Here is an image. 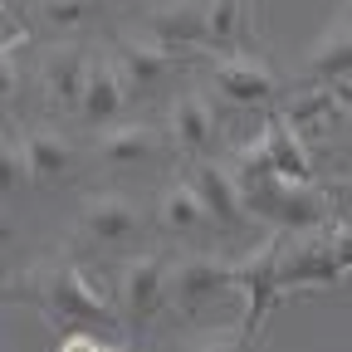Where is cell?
Returning a JSON list of instances; mask_svg holds the SVG:
<instances>
[{
	"mask_svg": "<svg viewBox=\"0 0 352 352\" xmlns=\"http://www.w3.org/2000/svg\"><path fill=\"white\" fill-rule=\"evenodd\" d=\"M162 303H171V264L157 254L132 259L118 274V308L127 323H147Z\"/></svg>",
	"mask_w": 352,
	"mask_h": 352,
	"instance_id": "6da1fadb",
	"label": "cell"
},
{
	"mask_svg": "<svg viewBox=\"0 0 352 352\" xmlns=\"http://www.w3.org/2000/svg\"><path fill=\"white\" fill-rule=\"evenodd\" d=\"M210 88L235 108H259V103L274 98V74L245 54H220L210 69Z\"/></svg>",
	"mask_w": 352,
	"mask_h": 352,
	"instance_id": "7a4b0ae2",
	"label": "cell"
},
{
	"mask_svg": "<svg viewBox=\"0 0 352 352\" xmlns=\"http://www.w3.org/2000/svg\"><path fill=\"white\" fill-rule=\"evenodd\" d=\"M186 182H191L196 196L206 201V210H210L215 226H235V220L250 215V210H245V196H240V182H235L230 166H220V162H210V157H196V166H191Z\"/></svg>",
	"mask_w": 352,
	"mask_h": 352,
	"instance_id": "3957f363",
	"label": "cell"
},
{
	"mask_svg": "<svg viewBox=\"0 0 352 352\" xmlns=\"http://www.w3.org/2000/svg\"><path fill=\"white\" fill-rule=\"evenodd\" d=\"M122 103H127V88H122V78H118V69H113V59H94L88 64V83H83V98H78V122L83 127H113L118 118H122Z\"/></svg>",
	"mask_w": 352,
	"mask_h": 352,
	"instance_id": "277c9868",
	"label": "cell"
},
{
	"mask_svg": "<svg viewBox=\"0 0 352 352\" xmlns=\"http://www.w3.org/2000/svg\"><path fill=\"white\" fill-rule=\"evenodd\" d=\"M50 314L59 323H118V314H108V303L94 294V284H88V274L78 270H59L54 284H50Z\"/></svg>",
	"mask_w": 352,
	"mask_h": 352,
	"instance_id": "5b68a950",
	"label": "cell"
},
{
	"mask_svg": "<svg viewBox=\"0 0 352 352\" xmlns=\"http://www.w3.org/2000/svg\"><path fill=\"white\" fill-rule=\"evenodd\" d=\"M226 284H230V270L215 254H186L182 264H171V303L186 308V314L210 303Z\"/></svg>",
	"mask_w": 352,
	"mask_h": 352,
	"instance_id": "8992f818",
	"label": "cell"
},
{
	"mask_svg": "<svg viewBox=\"0 0 352 352\" xmlns=\"http://www.w3.org/2000/svg\"><path fill=\"white\" fill-rule=\"evenodd\" d=\"M20 157H25L30 186H39V191L59 186L64 176L74 171V147H69V138H59V132H50V127L30 132V138L20 142Z\"/></svg>",
	"mask_w": 352,
	"mask_h": 352,
	"instance_id": "52a82bcc",
	"label": "cell"
},
{
	"mask_svg": "<svg viewBox=\"0 0 352 352\" xmlns=\"http://www.w3.org/2000/svg\"><path fill=\"white\" fill-rule=\"evenodd\" d=\"M215 132H220V118L206 94H182L171 103V142L186 157H206L215 147Z\"/></svg>",
	"mask_w": 352,
	"mask_h": 352,
	"instance_id": "ba28073f",
	"label": "cell"
},
{
	"mask_svg": "<svg viewBox=\"0 0 352 352\" xmlns=\"http://www.w3.org/2000/svg\"><path fill=\"white\" fill-rule=\"evenodd\" d=\"M113 69H118V78L127 88V98H142V94H152V88L171 74V54L162 50L157 39H127L118 50V59H113Z\"/></svg>",
	"mask_w": 352,
	"mask_h": 352,
	"instance_id": "9c48e42d",
	"label": "cell"
},
{
	"mask_svg": "<svg viewBox=\"0 0 352 352\" xmlns=\"http://www.w3.org/2000/svg\"><path fill=\"white\" fill-rule=\"evenodd\" d=\"M201 20H206V0H166L147 15V39H157L166 54H182L191 44H201Z\"/></svg>",
	"mask_w": 352,
	"mask_h": 352,
	"instance_id": "30bf717a",
	"label": "cell"
},
{
	"mask_svg": "<svg viewBox=\"0 0 352 352\" xmlns=\"http://www.w3.org/2000/svg\"><path fill=\"white\" fill-rule=\"evenodd\" d=\"M88 59L78 44H54L50 54H44V64H39V78H44V94H50L59 108H78V98H83V83H88Z\"/></svg>",
	"mask_w": 352,
	"mask_h": 352,
	"instance_id": "8fae6325",
	"label": "cell"
},
{
	"mask_svg": "<svg viewBox=\"0 0 352 352\" xmlns=\"http://www.w3.org/2000/svg\"><path fill=\"white\" fill-rule=\"evenodd\" d=\"M138 226H142V215L127 196H94L83 206V235L94 245H127L138 235Z\"/></svg>",
	"mask_w": 352,
	"mask_h": 352,
	"instance_id": "7c38bea8",
	"label": "cell"
},
{
	"mask_svg": "<svg viewBox=\"0 0 352 352\" xmlns=\"http://www.w3.org/2000/svg\"><path fill=\"white\" fill-rule=\"evenodd\" d=\"M98 157L108 166H147L157 157V132L147 122H113L103 127V138H98Z\"/></svg>",
	"mask_w": 352,
	"mask_h": 352,
	"instance_id": "4fadbf2b",
	"label": "cell"
},
{
	"mask_svg": "<svg viewBox=\"0 0 352 352\" xmlns=\"http://www.w3.org/2000/svg\"><path fill=\"white\" fill-rule=\"evenodd\" d=\"M308 74H314V78H342V74H352V0L338 10V20L318 34L314 54H308Z\"/></svg>",
	"mask_w": 352,
	"mask_h": 352,
	"instance_id": "5bb4252c",
	"label": "cell"
},
{
	"mask_svg": "<svg viewBox=\"0 0 352 352\" xmlns=\"http://www.w3.org/2000/svg\"><path fill=\"white\" fill-rule=\"evenodd\" d=\"M157 226L166 235H196V230L215 226V220H210V210H206V201L196 196L191 182H176V186H166V196L157 206Z\"/></svg>",
	"mask_w": 352,
	"mask_h": 352,
	"instance_id": "9a60e30c",
	"label": "cell"
},
{
	"mask_svg": "<svg viewBox=\"0 0 352 352\" xmlns=\"http://www.w3.org/2000/svg\"><path fill=\"white\" fill-rule=\"evenodd\" d=\"M245 34V0H206L201 20V44L215 54H235V44Z\"/></svg>",
	"mask_w": 352,
	"mask_h": 352,
	"instance_id": "2e32d148",
	"label": "cell"
},
{
	"mask_svg": "<svg viewBox=\"0 0 352 352\" xmlns=\"http://www.w3.org/2000/svg\"><path fill=\"white\" fill-rule=\"evenodd\" d=\"M103 10V0H34V15L44 30L54 34H78L83 25H94Z\"/></svg>",
	"mask_w": 352,
	"mask_h": 352,
	"instance_id": "e0dca14e",
	"label": "cell"
},
{
	"mask_svg": "<svg viewBox=\"0 0 352 352\" xmlns=\"http://www.w3.org/2000/svg\"><path fill=\"white\" fill-rule=\"evenodd\" d=\"M25 182H30V176H25V157H20V147L0 142V201L15 196Z\"/></svg>",
	"mask_w": 352,
	"mask_h": 352,
	"instance_id": "ac0fdd59",
	"label": "cell"
},
{
	"mask_svg": "<svg viewBox=\"0 0 352 352\" xmlns=\"http://www.w3.org/2000/svg\"><path fill=\"white\" fill-rule=\"evenodd\" d=\"M59 352H103V342L88 333V328H69L64 342H59Z\"/></svg>",
	"mask_w": 352,
	"mask_h": 352,
	"instance_id": "d6986e66",
	"label": "cell"
},
{
	"mask_svg": "<svg viewBox=\"0 0 352 352\" xmlns=\"http://www.w3.org/2000/svg\"><path fill=\"white\" fill-rule=\"evenodd\" d=\"M15 83H20L15 54H10V50H0V103H10V94H15Z\"/></svg>",
	"mask_w": 352,
	"mask_h": 352,
	"instance_id": "ffe728a7",
	"label": "cell"
},
{
	"mask_svg": "<svg viewBox=\"0 0 352 352\" xmlns=\"http://www.w3.org/2000/svg\"><path fill=\"white\" fill-rule=\"evenodd\" d=\"M186 352H245L230 333H210V338H201V342H191Z\"/></svg>",
	"mask_w": 352,
	"mask_h": 352,
	"instance_id": "44dd1931",
	"label": "cell"
},
{
	"mask_svg": "<svg viewBox=\"0 0 352 352\" xmlns=\"http://www.w3.org/2000/svg\"><path fill=\"white\" fill-rule=\"evenodd\" d=\"M20 39H25V25H20L10 10H0V50H15Z\"/></svg>",
	"mask_w": 352,
	"mask_h": 352,
	"instance_id": "7402d4cb",
	"label": "cell"
},
{
	"mask_svg": "<svg viewBox=\"0 0 352 352\" xmlns=\"http://www.w3.org/2000/svg\"><path fill=\"white\" fill-rule=\"evenodd\" d=\"M333 245H338V259H342V270H352V226L333 230Z\"/></svg>",
	"mask_w": 352,
	"mask_h": 352,
	"instance_id": "603a6c76",
	"label": "cell"
},
{
	"mask_svg": "<svg viewBox=\"0 0 352 352\" xmlns=\"http://www.w3.org/2000/svg\"><path fill=\"white\" fill-rule=\"evenodd\" d=\"M6 235H10V230H6V226H0V240H6Z\"/></svg>",
	"mask_w": 352,
	"mask_h": 352,
	"instance_id": "cb8c5ba5",
	"label": "cell"
},
{
	"mask_svg": "<svg viewBox=\"0 0 352 352\" xmlns=\"http://www.w3.org/2000/svg\"><path fill=\"white\" fill-rule=\"evenodd\" d=\"M103 352H118V347H103Z\"/></svg>",
	"mask_w": 352,
	"mask_h": 352,
	"instance_id": "d4e9b609",
	"label": "cell"
}]
</instances>
